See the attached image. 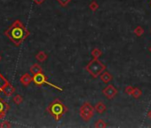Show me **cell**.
Returning a JSON list of instances; mask_svg holds the SVG:
<instances>
[{"mask_svg":"<svg viewBox=\"0 0 151 128\" xmlns=\"http://www.w3.org/2000/svg\"><path fill=\"white\" fill-rule=\"evenodd\" d=\"M0 60H1V56H0Z\"/></svg>","mask_w":151,"mask_h":128,"instance_id":"obj_27","label":"cell"},{"mask_svg":"<svg viewBox=\"0 0 151 128\" xmlns=\"http://www.w3.org/2000/svg\"><path fill=\"white\" fill-rule=\"evenodd\" d=\"M8 109H9V106L6 103L0 101V115L4 116V114L6 113V110H8Z\"/></svg>","mask_w":151,"mask_h":128,"instance_id":"obj_13","label":"cell"},{"mask_svg":"<svg viewBox=\"0 0 151 128\" xmlns=\"http://www.w3.org/2000/svg\"><path fill=\"white\" fill-rule=\"evenodd\" d=\"M91 54H92L93 59H99L102 55V52L99 48H93L91 52Z\"/></svg>","mask_w":151,"mask_h":128,"instance_id":"obj_11","label":"cell"},{"mask_svg":"<svg viewBox=\"0 0 151 128\" xmlns=\"http://www.w3.org/2000/svg\"><path fill=\"white\" fill-rule=\"evenodd\" d=\"M14 87L12 86H10V85H6V86L4 88V92H5V93L6 94V95H11L13 93H14Z\"/></svg>","mask_w":151,"mask_h":128,"instance_id":"obj_18","label":"cell"},{"mask_svg":"<svg viewBox=\"0 0 151 128\" xmlns=\"http://www.w3.org/2000/svg\"><path fill=\"white\" fill-rule=\"evenodd\" d=\"M32 81H33V78H32L29 74H24V75L21 78V82H22V84H23L24 86H29Z\"/></svg>","mask_w":151,"mask_h":128,"instance_id":"obj_9","label":"cell"},{"mask_svg":"<svg viewBox=\"0 0 151 128\" xmlns=\"http://www.w3.org/2000/svg\"><path fill=\"white\" fill-rule=\"evenodd\" d=\"M36 58H37V60H39L40 62H43V61H45V60L47 59V54H46L45 52L40 51V52L36 55Z\"/></svg>","mask_w":151,"mask_h":128,"instance_id":"obj_12","label":"cell"},{"mask_svg":"<svg viewBox=\"0 0 151 128\" xmlns=\"http://www.w3.org/2000/svg\"><path fill=\"white\" fill-rule=\"evenodd\" d=\"M89 8L92 12H96L98 9H99V4L97 3L96 0H93V1H92L89 5Z\"/></svg>","mask_w":151,"mask_h":128,"instance_id":"obj_14","label":"cell"},{"mask_svg":"<svg viewBox=\"0 0 151 128\" xmlns=\"http://www.w3.org/2000/svg\"><path fill=\"white\" fill-rule=\"evenodd\" d=\"M6 34L15 45H20L29 35V31L25 29L20 21H16L12 27L9 28Z\"/></svg>","mask_w":151,"mask_h":128,"instance_id":"obj_1","label":"cell"},{"mask_svg":"<svg viewBox=\"0 0 151 128\" xmlns=\"http://www.w3.org/2000/svg\"><path fill=\"white\" fill-rule=\"evenodd\" d=\"M30 72H31L33 75H37V74L42 73V72H43V70H42V68L38 65V64H34V65L30 68Z\"/></svg>","mask_w":151,"mask_h":128,"instance_id":"obj_10","label":"cell"},{"mask_svg":"<svg viewBox=\"0 0 151 128\" xmlns=\"http://www.w3.org/2000/svg\"><path fill=\"white\" fill-rule=\"evenodd\" d=\"M94 109H95V111H97L99 114H103L106 111L107 107H106V105L102 101H99L94 106Z\"/></svg>","mask_w":151,"mask_h":128,"instance_id":"obj_8","label":"cell"},{"mask_svg":"<svg viewBox=\"0 0 151 128\" xmlns=\"http://www.w3.org/2000/svg\"><path fill=\"white\" fill-rule=\"evenodd\" d=\"M150 33H151V30H150Z\"/></svg>","mask_w":151,"mask_h":128,"instance_id":"obj_29","label":"cell"},{"mask_svg":"<svg viewBox=\"0 0 151 128\" xmlns=\"http://www.w3.org/2000/svg\"><path fill=\"white\" fill-rule=\"evenodd\" d=\"M133 89L134 87H132V86H128L124 88V93L127 94V95H132V92H133Z\"/></svg>","mask_w":151,"mask_h":128,"instance_id":"obj_20","label":"cell"},{"mask_svg":"<svg viewBox=\"0 0 151 128\" xmlns=\"http://www.w3.org/2000/svg\"><path fill=\"white\" fill-rule=\"evenodd\" d=\"M22 101H23V98H22L21 95H19V94H17V95H15V96L14 97V101L16 104H20V103H22Z\"/></svg>","mask_w":151,"mask_h":128,"instance_id":"obj_22","label":"cell"},{"mask_svg":"<svg viewBox=\"0 0 151 128\" xmlns=\"http://www.w3.org/2000/svg\"><path fill=\"white\" fill-rule=\"evenodd\" d=\"M94 127L96 128H103V127H107V124L103 119H99L97 122H95L94 124Z\"/></svg>","mask_w":151,"mask_h":128,"instance_id":"obj_17","label":"cell"},{"mask_svg":"<svg viewBox=\"0 0 151 128\" xmlns=\"http://www.w3.org/2000/svg\"><path fill=\"white\" fill-rule=\"evenodd\" d=\"M148 50H149V52H151V45H150V46H149V48H148Z\"/></svg>","mask_w":151,"mask_h":128,"instance_id":"obj_26","label":"cell"},{"mask_svg":"<svg viewBox=\"0 0 151 128\" xmlns=\"http://www.w3.org/2000/svg\"><path fill=\"white\" fill-rule=\"evenodd\" d=\"M147 116H148V118H150V119H151V109L148 111V113H147Z\"/></svg>","mask_w":151,"mask_h":128,"instance_id":"obj_25","label":"cell"},{"mask_svg":"<svg viewBox=\"0 0 151 128\" xmlns=\"http://www.w3.org/2000/svg\"><path fill=\"white\" fill-rule=\"evenodd\" d=\"M94 111H95V109L94 107L91 105L90 102H85L79 109V114H80L81 118L84 121L88 122L93 116Z\"/></svg>","mask_w":151,"mask_h":128,"instance_id":"obj_4","label":"cell"},{"mask_svg":"<svg viewBox=\"0 0 151 128\" xmlns=\"http://www.w3.org/2000/svg\"><path fill=\"white\" fill-rule=\"evenodd\" d=\"M132 97L133 98H135V99H139L141 95H142V92H141V90L139 89V88H138V87H134V89H133V92H132Z\"/></svg>","mask_w":151,"mask_h":128,"instance_id":"obj_15","label":"cell"},{"mask_svg":"<svg viewBox=\"0 0 151 128\" xmlns=\"http://www.w3.org/2000/svg\"><path fill=\"white\" fill-rule=\"evenodd\" d=\"M106 65L100 61L98 59H93L86 65V71L94 78H97L103 71L106 70Z\"/></svg>","mask_w":151,"mask_h":128,"instance_id":"obj_3","label":"cell"},{"mask_svg":"<svg viewBox=\"0 0 151 128\" xmlns=\"http://www.w3.org/2000/svg\"><path fill=\"white\" fill-rule=\"evenodd\" d=\"M102 93H103V95L107 99L113 100L116 96V94L118 93V91L115 87V86H113V85H108L105 88L102 89Z\"/></svg>","mask_w":151,"mask_h":128,"instance_id":"obj_6","label":"cell"},{"mask_svg":"<svg viewBox=\"0 0 151 128\" xmlns=\"http://www.w3.org/2000/svg\"><path fill=\"white\" fill-rule=\"evenodd\" d=\"M33 81H34V83H35L36 85H37V86H42V85L45 84V85H48L49 86L53 87V88H55V89H57V90H59V91H63V89H62L61 87H60V86H55V85H53V84H52V83H50V82H48L46 77H45L43 73H39V74L34 75V77H33Z\"/></svg>","mask_w":151,"mask_h":128,"instance_id":"obj_5","label":"cell"},{"mask_svg":"<svg viewBox=\"0 0 151 128\" xmlns=\"http://www.w3.org/2000/svg\"><path fill=\"white\" fill-rule=\"evenodd\" d=\"M8 83L6 82V80L0 75V92H1L2 90H4V88L6 86V85H7Z\"/></svg>","mask_w":151,"mask_h":128,"instance_id":"obj_19","label":"cell"},{"mask_svg":"<svg viewBox=\"0 0 151 128\" xmlns=\"http://www.w3.org/2000/svg\"><path fill=\"white\" fill-rule=\"evenodd\" d=\"M47 110L56 121H59L62 118L63 115L67 112L68 109L60 100L57 99V100H54L49 105V107L47 108Z\"/></svg>","mask_w":151,"mask_h":128,"instance_id":"obj_2","label":"cell"},{"mask_svg":"<svg viewBox=\"0 0 151 128\" xmlns=\"http://www.w3.org/2000/svg\"><path fill=\"white\" fill-rule=\"evenodd\" d=\"M101 80L105 84H109L113 80V76L108 71H103L101 74Z\"/></svg>","mask_w":151,"mask_h":128,"instance_id":"obj_7","label":"cell"},{"mask_svg":"<svg viewBox=\"0 0 151 128\" xmlns=\"http://www.w3.org/2000/svg\"><path fill=\"white\" fill-rule=\"evenodd\" d=\"M1 126H2V127H4V126H5V127H6V126L8 127V126H10V124H6V123H4V124H1Z\"/></svg>","mask_w":151,"mask_h":128,"instance_id":"obj_24","label":"cell"},{"mask_svg":"<svg viewBox=\"0 0 151 128\" xmlns=\"http://www.w3.org/2000/svg\"><path fill=\"white\" fill-rule=\"evenodd\" d=\"M150 5H151V0H150Z\"/></svg>","mask_w":151,"mask_h":128,"instance_id":"obj_28","label":"cell"},{"mask_svg":"<svg viewBox=\"0 0 151 128\" xmlns=\"http://www.w3.org/2000/svg\"><path fill=\"white\" fill-rule=\"evenodd\" d=\"M34 3H36L37 5H41L45 2V0H33Z\"/></svg>","mask_w":151,"mask_h":128,"instance_id":"obj_23","label":"cell"},{"mask_svg":"<svg viewBox=\"0 0 151 128\" xmlns=\"http://www.w3.org/2000/svg\"><path fill=\"white\" fill-rule=\"evenodd\" d=\"M134 34L137 36V37H141L143 34H144V29L141 27V26H137L135 29H134Z\"/></svg>","mask_w":151,"mask_h":128,"instance_id":"obj_16","label":"cell"},{"mask_svg":"<svg viewBox=\"0 0 151 128\" xmlns=\"http://www.w3.org/2000/svg\"><path fill=\"white\" fill-rule=\"evenodd\" d=\"M57 1L62 7H65L71 2V0H57Z\"/></svg>","mask_w":151,"mask_h":128,"instance_id":"obj_21","label":"cell"}]
</instances>
